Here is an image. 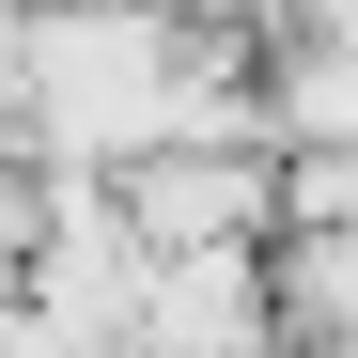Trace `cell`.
<instances>
[{
  "label": "cell",
  "instance_id": "7a4b0ae2",
  "mask_svg": "<svg viewBox=\"0 0 358 358\" xmlns=\"http://www.w3.org/2000/svg\"><path fill=\"white\" fill-rule=\"evenodd\" d=\"M141 327H156L171 358H265V343H280V265H265V234H250V250H156Z\"/></svg>",
  "mask_w": 358,
  "mask_h": 358
},
{
  "label": "cell",
  "instance_id": "277c9868",
  "mask_svg": "<svg viewBox=\"0 0 358 358\" xmlns=\"http://www.w3.org/2000/svg\"><path fill=\"white\" fill-rule=\"evenodd\" d=\"M327 358H358V343H327Z\"/></svg>",
  "mask_w": 358,
  "mask_h": 358
},
{
  "label": "cell",
  "instance_id": "6da1fadb",
  "mask_svg": "<svg viewBox=\"0 0 358 358\" xmlns=\"http://www.w3.org/2000/svg\"><path fill=\"white\" fill-rule=\"evenodd\" d=\"M109 203L141 218V250H250L280 234V141H156L109 171Z\"/></svg>",
  "mask_w": 358,
  "mask_h": 358
},
{
  "label": "cell",
  "instance_id": "3957f363",
  "mask_svg": "<svg viewBox=\"0 0 358 358\" xmlns=\"http://www.w3.org/2000/svg\"><path fill=\"white\" fill-rule=\"evenodd\" d=\"M280 312L358 343V218H296V265H280Z\"/></svg>",
  "mask_w": 358,
  "mask_h": 358
}]
</instances>
